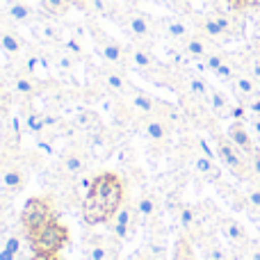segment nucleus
I'll use <instances>...</instances> for the list:
<instances>
[{
	"instance_id": "1",
	"label": "nucleus",
	"mask_w": 260,
	"mask_h": 260,
	"mask_svg": "<svg viewBox=\"0 0 260 260\" xmlns=\"http://www.w3.org/2000/svg\"><path fill=\"white\" fill-rule=\"evenodd\" d=\"M123 206V183L117 174L103 171L91 180L87 197L82 199V221L99 226L112 221L117 210Z\"/></svg>"
},
{
	"instance_id": "2",
	"label": "nucleus",
	"mask_w": 260,
	"mask_h": 260,
	"mask_svg": "<svg viewBox=\"0 0 260 260\" xmlns=\"http://www.w3.org/2000/svg\"><path fill=\"white\" fill-rule=\"evenodd\" d=\"M53 217H55L53 208H50V203L46 201V199H41V197L27 199L23 210H21V226H23V231H25L27 240L35 238Z\"/></svg>"
},
{
	"instance_id": "3",
	"label": "nucleus",
	"mask_w": 260,
	"mask_h": 260,
	"mask_svg": "<svg viewBox=\"0 0 260 260\" xmlns=\"http://www.w3.org/2000/svg\"><path fill=\"white\" fill-rule=\"evenodd\" d=\"M217 155L224 162V167L240 180H251L253 171L249 167V155H244L229 137H217Z\"/></svg>"
},
{
	"instance_id": "4",
	"label": "nucleus",
	"mask_w": 260,
	"mask_h": 260,
	"mask_svg": "<svg viewBox=\"0 0 260 260\" xmlns=\"http://www.w3.org/2000/svg\"><path fill=\"white\" fill-rule=\"evenodd\" d=\"M67 242H69L67 226L59 224L55 217L30 240L32 251H44V253H57L59 249L67 247Z\"/></svg>"
},
{
	"instance_id": "5",
	"label": "nucleus",
	"mask_w": 260,
	"mask_h": 260,
	"mask_svg": "<svg viewBox=\"0 0 260 260\" xmlns=\"http://www.w3.org/2000/svg\"><path fill=\"white\" fill-rule=\"evenodd\" d=\"M96 50H99L101 57L108 64H112V67H121V64L126 62V50H123V46L119 44V41L110 39V37L96 35Z\"/></svg>"
},
{
	"instance_id": "6",
	"label": "nucleus",
	"mask_w": 260,
	"mask_h": 260,
	"mask_svg": "<svg viewBox=\"0 0 260 260\" xmlns=\"http://www.w3.org/2000/svg\"><path fill=\"white\" fill-rule=\"evenodd\" d=\"M226 137H229L231 142H233L235 146L244 153V155H251V153L258 148L256 144H253L251 133L247 130V123H244V121H233V123H231L229 130H226Z\"/></svg>"
},
{
	"instance_id": "7",
	"label": "nucleus",
	"mask_w": 260,
	"mask_h": 260,
	"mask_svg": "<svg viewBox=\"0 0 260 260\" xmlns=\"http://www.w3.org/2000/svg\"><path fill=\"white\" fill-rule=\"evenodd\" d=\"M130 229H133V208L123 203V206L117 210V215L112 217V235H114V240H119V242L128 240Z\"/></svg>"
},
{
	"instance_id": "8",
	"label": "nucleus",
	"mask_w": 260,
	"mask_h": 260,
	"mask_svg": "<svg viewBox=\"0 0 260 260\" xmlns=\"http://www.w3.org/2000/svg\"><path fill=\"white\" fill-rule=\"evenodd\" d=\"M219 231H221V235H224L231 244H235V247H247V244H249L247 231H244V226L240 224V221L224 217V219L219 221Z\"/></svg>"
},
{
	"instance_id": "9",
	"label": "nucleus",
	"mask_w": 260,
	"mask_h": 260,
	"mask_svg": "<svg viewBox=\"0 0 260 260\" xmlns=\"http://www.w3.org/2000/svg\"><path fill=\"white\" fill-rule=\"evenodd\" d=\"M0 183H3V187L7 189V192L16 194L25 187V174H23L21 167L9 165V167H5L3 174H0Z\"/></svg>"
},
{
	"instance_id": "10",
	"label": "nucleus",
	"mask_w": 260,
	"mask_h": 260,
	"mask_svg": "<svg viewBox=\"0 0 260 260\" xmlns=\"http://www.w3.org/2000/svg\"><path fill=\"white\" fill-rule=\"evenodd\" d=\"M201 27H203V32H206L208 37H212V39H217V37H224V35H229V32H231V27H233V25H231L229 16H224V14H212V16L203 18Z\"/></svg>"
},
{
	"instance_id": "11",
	"label": "nucleus",
	"mask_w": 260,
	"mask_h": 260,
	"mask_svg": "<svg viewBox=\"0 0 260 260\" xmlns=\"http://www.w3.org/2000/svg\"><path fill=\"white\" fill-rule=\"evenodd\" d=\"M5 14H7V18L14 23L35 21V12H32L30 5H25L23 0H7V3H5Z\"/></svg>"
},
{
	"instance_id": "12",
	"label": "nucleus",
	"mask_w": 260,
	"mask_h": 260,
	"mask_svg": "<svg viewBox=\"0 0 260 260\" xmlns=\"http://www.w3.org/2000/svg\"><path fill=\"white\" fill-rule=\"evenodd\" d=\"M117 258V249L112 247L108 238H94L87 251V260H114Z\"/></svg>"
},
{
	"instance_id": "13",
	"label": "nucleus",
	"mask_w": 260,
	"mask_h": 260,
	"mask_svg": "<svg viewBox=\"0 0 260 260\" xmlns=\"http://www.w3.org/2000/svg\"><path fill=\"white\" fill-rule=\"evenodd\" d=\"M0 48L7 57H18L23 53V39L14 30L0 27Z\"/></svg>"
},
{
	"instance_id": "14",
	"label": "nucleus",
	"mask_w": 260,
	"mask_h": 260,
	"mask_svg": "<svg viewBox=\"0 0 260 260\" xmlns=\"http://www.w3.org/2000/svg\"><path fill=\"white\" fill-rule=\"evenodd\" d=\"M128 30H130V35H133L135 39L146 41L148 37H151V21H148L146 14L135 12V14H130L128 16Z\"/></svg>"
},
{
	"instance_id": "15",
	"label": "nucleus",
	"mask_w": 260,
	"mask_h": 260,
	"mask_svg": "<svg viewBox=\"0 0 260 260\" xmlns=\"http://www.w3.org/2000/svg\"><path fill=\"white\" fill-rule=\"evenodd\" d=\"M12 89L16 96H23V99H30V96L37 94V82H35V76L25 71H18L16 76L12 78Z\"/></svg>"
},
{
	"instance_id": "16",
	"label": "nucleus",
	"mask_w": 260,
	"mask_h": 260,
	"mask_svg": "<svg viewBox=\"0 0 260 260\" xmlns=\"http://www.w3.org/2000/svg\"><path fill=\"white\" fill-rule=\"evenodd\" d=\"M194 169H197L199 176H203V178L210 180V183H217V180L221 178V169L217 167V162L206 155H199L197 160H194Z\"/></svg>"
},
{
	"instance_id": "17",
	"label": "nucleus",
	"mask_w": 260,
	"mask_h": 260,
	"mask_svg": "<svg viewBox=\"0 0 260 260\" xmlns=\"http://www.w3.org/2000/svg\"><path fill=\"white\" fill-rule=\"evenodd\" d=\"M130 64H133L137 71H151V69H155L157 62L151 50L142 48V46H135V48L130 50Z\"/></svg>"
},
{
	"instance_id": "18",
	"label": "nucleus",
	"mask_w": 260,
	"mask_h": 260,
	"mask_svg": "<svg viewBox=\"0 0 260 260\" xmlns=\"http://www.w3.org/2000/svg\"><path fill=\"white\" fill-rule=\"evenodd\" d=\"M103 82H105V87H108L110 91H114V94H126V91L130 89L128 80L123 78L121 71H117V69H105L103 71Z\"/></svg>"
},
{
	"instance_id": "19",
	"label": "nucleus",
	"mask_w": 260,
	"mask_h": 260,
	"mask_svg": "<svg viewBox=\"0 0 260 260\" xmlns=\"http://www.w3.org/2000/svg\"><path fill=\"white\" fill-rule=\"evenodd\" d=\"M35 32L41 41H50V44L62 41V32H59V27L55 25L53 21H48V18H44V21H35Z\"/></svg>"
},
{
	"instance_id": "20",
	"label": "nucleus",
	"mask_w": 260,
	"mask_h": 260,
	"mask_svg": "<svg viewBox=\"0 0 260 260\" xmlns=\"http://www.w3.org/2000/svg\"><path fill=\"white\" fill-rule=\"evenodd\" d=\"M233 85H235L240 101H251L253 96H258V85L251 76H235Z\"/></svg>"
},
{
	"instance_id": "21",
	"label": "nucleus",
	"mask_w": 260,
	"mask_h": 260,
	"mask_svg": "<svg viewBox=\"0 0 260 260\" xmlns=\"http://www.w3.org/2000/svg\"><path fill=\"white\" fill-rule=\"evenodd\" d=\"M165 32H167V37L169 39H174V41H185V39H189V27H187V23L185 21H180V18H167L165 21Z\"/></svg>"
},
{
	"instance_id": "22",
	"label": "nucleus",
	"mask_w": 260,
	"mask_h": 260,
	"mask_svg": "<svg viewBox=\"0 0 260 260\" xmlns=\"http://www.w3.org/2000/svg\"><path fill=\"white\" fill-rule=\"evenodd\" d=\"M85 155L82 153H78V151H69L67 155L62 157V167H64V171L67 174H71V176H80L82 171H85Z\"/></svg>"
},
{
	"instance_id": "23",
	"label": "nucleus",
	"mask_w": 260,
	"mask_h": 260,
	"mask_svg": "<svg viewBox=\"0 0 260 260\" xmlns=\"http://www.w3.org/2000/svg\"><path fill=\"white\" fill-rule=\"evenodd\" d=\"M183 50L189 55L192 59H203L210 50H208V44L201 39V37H189V39L183 41Z\"/></svg>"
},
{
	"instance_id": "24",
	"label": "nucleus",
	"mask_w": 260,
	"mask_h": 260,
	"mask_svg": "<svg viewBox=\"0 0 260 260\" xmlns=\"http://www.w3.org/2000/svg\"><path fill=\"white\" fill-rule=\"evenodd\" d=\"M144 133H146V137L160 142V139H167V135H169V123L162 121L160 117H157V119H148V121L144 123Z\"/></svg>"
},
{
	"instance_id": "25",
	"label": "nucleus",
	"mask_w": 260,
	"mask_h": 260,
	"mask_svg": "<svg viewBox=\"0 0 260 260\" xmlns=\"http://www.w3.org/2000/svg\"><path fill=\"white\" fill-rule=\"evenodd\" d=\"M71 5H76V0H41V12L48 16H62Z\"/></svg>"
},
{
	"instance_id": "26",
	"label": "nucleus",
	"mask_w": 260,
	"mask_h": 260,
	"mask_svg": "<svg viewBox=\"0 0 260 260\" xmlns=\"http://www.w3.org/2000/svg\"><path fill=\"white\" fill-rule=\"evenodd\" d=\"M130 99H133L135 110H139V112H142V114H153V112H155V110H157L155 101H153L151 96L146 94V91H137V89H135Z\"/></svg>"
},
{
	"instance_id": "27",
	"label": "nucleus",
	"mask_w": 260,
	"mask_h": 260,
	"mask_svg": "<svg viewBox=\"0 0 260 260\" xmlns=\"http://www.w3.org/2000/svg\"><path fill=\"white\" fill-rule=\"evenodd\" d=\"M187 89H189V94L197 96V99H208V94H210L208 82L203 80V76H199V73L187 76Z\"/></svg>"
},
{
	"instance_id": "28",
	"label": "nucleus",
	"mask_w": 260,
	"mask_h": 260,
	"mask_svg": "<svg viewBox=\"0 0 260 260\" xmlns=\"http://www.w3.org/2000/svg\"><path fill=\"white\" fill-rule=\"evenodd\" d=\"M208 103H210V110H212V112H217V114H229L231 103H229V99H226L221 91L210 89V94H208Z\"/></svg>"
},
{
	"instance_id": "29",
	"label": "nucleus",
	"mask_w": 260,
	"mask_h": 260,
	"mask_svg": "<svg viewBox=\"0 0 260 260\" xmlns=\"http://www.w3.org/2000/svg\"><path fill=\"white\" fill-rule=\"evenodd\" d=\"M25 130H27L30 135H35V137H39V135L46 130L44 114H37V112L25 114Z\"/></svg>"
},
{
	"instance_id": "30",
	"label": "nucleus",
	"mask_w": 260,
	"mask_h": 260,
	"mask_svg": "<svg viewBox=\"0 0 260 260\" xmlns=\"http://www.w3.org/2000/svg\"><path fill=\"white\" fill-rule=\"evenodd\" d=\"M178 221H180V226H183V229H192L194 224H199V212H197V208L183 206V208H180V212H178Z\"/></svg>"
},
{
	"instance_id": "31",
	"label": "nucleus",
	"mask_w": 260,
	"mask_h": 260,
	"mask_svg": "<svg viewBox=\"0 0 260 260\" xmlns=\"http://www.w3.org/2000/svg\"><path fill=\"white\" fill-rule=\"evenodd\" d=\"M62 50H67L69 55H73L76 59H80L82 55H85V48H82V41L78 39V37H67V39H62Z\"/></svg>"
},
{
	"instance_id": "32",
	"label": "nucleus",
	"mask_w": 260,
	"mask_h": 260,
	"mask_svg": "<svg viewBox=\"0 0 260 260\" xmlns=\"http://www.w3.org/2000/svg\"><path fill=\"white\" fill-rule=\"evenodd\" d=\"M135 210H137L139 219H148V217L155 212V201H153V197H142L137 201V208H135Z\"/></svg>"
},
{
	"instance_id": "33",
	"label": "nucleus",
	"mask_w": 260,
	"mask_h": 260,
	"mask_svg": "<svg viewBox=\"0 0 260 260\" xmlns=\"http://www.w3.org/2000/svg\"><path fill=\"white\" fill-rule=\"evenodd\" d=\"M76 123L85 130V133H89L91 128H99V119H96L94 112H78L76 114Z\"/></svg>"
},
{
	"instance_id": "34",
	"label": "nucleus",
	"mask_w": 260,
	"mask_h": 260,
	"mask_svg": "<svg viewBox=\"0 0 260 260\" xmlns=\"http://www.w3.org/2000/svg\"><path fill=\"white\" fill-rule=\"evenodd\" d=\"M41 67V59H39V53H27L25 59H23V71L30 73V76H35L37 69Z\"/></svg>"
},
{
	"instance_id": "35",
	"label": "nucleus",
	"mask_w": 260,
	"mask_h": 260,
	"mask_svg": "<svg viewBox=\"0 0 260 260\" xmlns=\"http://www.w3.org/2000/svg\"><path fill=\"white\" fill-rule=\"evenodd\" d=\"M229 117L233 119V121H244V123H247V119H249V110H247V105H244V103H235V105H231V108H229Z\"/></svg>"
},
{
	"instance_id": "36",
	"label": "nucleus",
	"mask_w": 260,
	"mask_h": 260,
	"mask_svg": "<svg viewBox=\"0 0 260 260\" xmlns=\"http://www.w3.org/2000/svg\"><path fill=\"white\" fill-rule=\"evenodd\" d=\"M73 55H69L67 50H62V53H57L55 55V67L59 69V71H71L73 69Z\"/></svg>"
},
{
	"instance_id": "37",
	"label": "nucleus",
	"mask_w": 260,
	"mask_h": 260,
	"mask_svg": "<svg viewBox=\"0 0 260 260\" xmlns=\"http://www.w3.org/2000/svg\"><path fill=\"white\" fill-rule=\"evenodd\" d=\"M244 199H247L249 203V210H260V189L258 187H249L247 192H244Z\"/></svg>"
},
{
	"instance_id": "38",
	"label": "nucleus",
	"mask_w": 260,
	"mask_h": 260,
	"mask_svg": "<svg viewBox=\"0 0 260 260\" xmlns=\"http://www.w3.org/2000/svg\"><path fill=\"white\" fill-rule=\"evenodd\" d=\"M203 59H206V64H208V71H210V73H215L217 69H219L221 64L226 62V59L221 57L219 53H208V55H206V57H203Z\"/></svg>"
},
{
	"instance_id": "39",
	"label": "nucleus",
	"mask_w": 260,
	"mask_h": 260,
	"mask_svg": "<svg viewBox=\"0 0 260 260\" xmlns=\"http://www.w3.org/2000/svg\"><path fill=\"white\" fill-rule=\"evenodd\" d=\"M87 7H89L91 12H96L99 16H108L110 14V7L105 0H87Z\"/></svg>"
},
{
	"instance_id": "40",
	"label": "nucleus",
	"mask_w": 260,
	"mask_h": 260,
	"mask_svg": "<svg viewBox=\"0 0 260 260\" xmlns=\"http://www.w3.org/2000/svg\"><path fill=\"white\" fill-rule=\"evenodd\" d=\"M215 76L219 78V80H235V69L231 67L229 62H224L219 69L215 71Z\"/></svg>"
},
{
	"instance_id": "41",
	"label": "nucleus",
	"mask_w": 260,
	"mask_h": 260,
	"mask_svg": "<svg viewBox=\"0 0 260 260\" xmlns=\"http://www.w3.org/2000/svg\"><path fill=\"white\" fill-rule=\"evenodd\" d=\"M5 249H7V251H12V253H16V256H18V251H21V238H16V235L7 238V240H5Z\"/></svg>"
},
{
	"instance_id": "42",
	"label": "nucleus",
	"mask_w": 260,
	"mask_h": 260,
	"mask_svg": "<svg viewBox=\"0 0 260 260\" xmlns=\"http://www.w3.org/2000/svg\"><path fill=\"white\" fill-rule=\"evenodd\" d=\"M249 167H251V171H253V176H258L260 174V148H256V151L249 155Z\"/></svg>"
},
{
	"instance_id": "43",
	"label": "nucleus",
	"mask_w": 260,
	"mask_h": 260,
	"mask_svg": "<svg viewBox=\"0 0 260 260\" xmlns=\"http://www.w3.org/2000/svg\"><path fill=\"white\" fill-rule=\"evenodd\" d=\"M247 110H249V114L251 117H260V96H253L251 101H247Z\"/></svg>"
},
{
	"instance_id": "44",
	"label": "nucleus",
	"mask_w": 260,
	"mask_h": 260,
	"mask_svg": "<svg viewBox=\"0 0 260 260\" xmlns=\"http://www.w3.org/2000/svg\"><path fill=\"white\" fill-rule=\"evenodd\" d=\"M247 260H260V242L247 244Z\"/></svg>"
},
{
	"instance_id": "45",
	"label": "nucleus",
	"mask_w": 260,
	"mask_h": 260,
	"mask_svg": "<svg viewBox=\"0 0 260 260\" xmlns=\"http://www.w3.org/2000/svg\"><path fill=\"white\" fill-rule=\"evenodd\" d=\"M208 260H229V256H226V251L221 247H212L208 251Z\"/></svg>"
},
{
	"instance_id": "46",
	"label": "nucleus",
	"mask_w": 260,
	"mask_h": 260,
	"mask_svg": "<svg viewBox=\"0 0 260 260\" xmlns=\"http://www.w3.org/2000/svg\"><path fill=\"white\" fill-rule=\"evenodd\" d=\"M199 146H201L203 155H206V157H210V160H215V157H219V155H217V151H212V148H210V144H208L203 137L199 139Z\"/></svg>"
},
{
	"instance_id": "47",
	"label": "nucleus",
	"mask_w": 260,
	"mask_h": 260,
	"mask_svg": "<svg viewBox=\"0 0 260 260\" xmlns=\"http://www.w3.org/2000/svg\"><path fill=\"white\" fill-rule=\"evenodd\" d=\"M44 123H46V128H57L59 126V117L57 114H44Z\"/></svg>"
},
{
	"instance_id": "48",
	"label": "nucleus",
	"mask_w": 260,
	"mask_h": 260,
	"mask_svg": "<svg viewBox=\"0 0 260 260\" xmlns=\"http://www.w3.org/2000/svg\"><path fill=\"white\" fill-rule=\"evenodd\" d=\"M32 260H59L57 253H44V251H35L32 253Z\"/></svg>"
},
{
	"instance_id": "49",
	"label": "nucleus",
	"mask_w": 260,
	"mask_h": 260,
	"mask_svg": "<svg viewBox=\"0 0 260 260\" xmlns=\"http://www.w3.org/2000/svg\"><path fill=\"white\" fill-rule=\"evenodd\" d=\"M37 148H39L41 153H46V155H50V153L55 151L53 144H50V142H44V139H39V142H37Z\"/></svg>"
},
{
	"instance_id": "50",
	"label": "nucleus",
	"mask_w": 260,
	"mask_h": 260,
	"mask_svg": "<svg viewBox=\"0 0 260 260\" xmlns=\"http://www.w3.org/2000/svg\"><path fill=\"white\" fill-rule=\"evenodd\" d=\"M251 130L256 135V139L260 142V117H251Z\"/></svg>"
},
{
	"instance_id": "51",
	"label": "nucleus",
	"mask_w": 260,
	"mask_h": 260,
	"mask_svg": "<svg viewBox=\"0 0 260 260\" xmlns=\"http://www.w3.org/2000/svg\"><path fill=\"white\" fill-rule=\"evenodd\" d=\"M130 260H153V256L148 251H135L133 256H130Z\"/></svg>"
},
{
	"instance_id": "52",
	"label": "nucleus",
	"mask_w": 260,
	"mask_h": 260,
	"mask_svg": "<svg viewBox=\"0 0 260 260\" xmlns=\"http://www.w3.org/2000/svg\"><path fill=\"white\" fill-rule=\"evenodd\" d=\"M251 78L253 80H260V59H256V62L251 64Z\"/></svg>"
},
{
	"instance_id": "53",
	"label": "nucleus",
	"mask_w": 260,
	"mask_h": 260,
	"mask_svg": "<svg viewBox=\"0 0 260 260\" xmlns=\"http://www.w3.org/2000/svg\"><path fill=\"white\" fill-rule=\"evenodd\" d=\"M0 260H16V253H12V251H7V249H0Z\"/></svg>"
},
{
	"instance_id": "54",
	"label": "nucleus",
	"mask_w": 260,
	"mask_h": 260,
	"mask_svg": "<svg viewBox=\"0 0 260 260\" xmlns=\"http://www.w3.org/2000/svg\"><path fill=\"white\" fill-rule=\"evenodd\" d=\"M249 212V217L253 219V224H256V229L260 231V210H247Z\"/></svg>"
},
{
	"instance_id": "55",
	"label": "nucleus",
	"mask_w": 260,
	"mask_h": 260,
	"mask_svg": "<svg viewBox=\"0 0 260 260\" xmlns=\"http://www.w3.org/2000/svg\"><path fill=\"white\" fill-rule=\"evenodd\" d=\"M251 185H253V187H258V189H260V174H258V176H253V178H251Z\"/></svg>"
}]
</instances>
